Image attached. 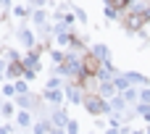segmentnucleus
<instances>
[{"label": "nucleus", "instance_id": "nucleus-1", "mask_svg": "<svg viewBox=\"0 0 150 134\" xmlns=\"http://www.w3.org/2000/svg\"><path fill=\"white\" fill-rule=\"evenodd\" d=\"M98 71H100V61H98L95 55H87V58H84V74L98 76Z\"/></svg>", "mask_w": 150, "mask_h": 134}, {"label": "nucleus", "instance_id": "nucleus-2", "mask_svg": "<svg viewBox=\"0 0 150 134\" xmlns=\"http://www.w3.org/2000/svg\"><path fill=\"white\" fill-rule=\"evenodd\" d=\"M108 5H111L113 11H124V8L129 5V0H108Z\"/></svg>", "mask_w": 150, "mask_h": 134}]
</instances>
